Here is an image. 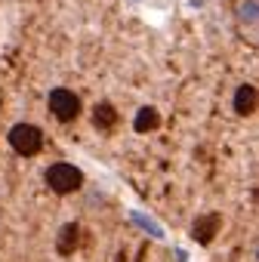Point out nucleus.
Here are the masks:
<instances>
[{
    "instance_id": "nucleus-5",
    "label": "nucleus",
    "mask_w": 259,
    "mask_h": 262,
    "mask_svg": "<svg viewBox=\"0 0 259 262\" xmlns=\"http://www.w3.org/2000/svg\"><path fill=\"white\" fill-rule=\"evenodd\" d=\"M77 244H80V225H74V222H68L62 231H59V241H56V250H59V256H74V250H77Z\"/></svg>"
},
{
    "instance_id": "nucleus-8",
    "label": "nucleus",
    "mask_w": 259,
    "mask_h": 262,
    "mask_svg": "<svg viewBox=\"0 0 259 262\" xmlns=\"http://www.w3.org/2000/svg\"><path fill=\"white\" fill-rule=\"evenodd\" d=\"M93 123H96L99 129H111V126L117 123V111H114V105H108V102L96 105V111H93Z\"/></svg>"
},
{
    "instance_id": "nucleus-7",
    "label": "nucleus",
    "mask_w": 259,
    "mask_h": 262,
    "mask_svg": "<svg viewBox=\"0 0 259 262\" xmlns=\"http://www.w3.org/2000/svg\"><path fill=\"white\" fill-rule=\"evenodd\" d=\"M158 123H161L158 108H142L136 114V120H133V129H136V133H152V129H158Z\"/></svg>"
},
{
    "instance_id": "nucleus-6",
    "label": "nucleus",
    "mask_w": 259,
    "mask_h": 262,
    "mask_svg": "<svg viewBox=\"0 0 259 262\" xmlns=\"http://www.w3.org/2000/svg\"><path fill=\"white\" fill-rule=\"evenodd\" d=\"M234 111H238L241 117H247V114L256 111V86H253V83L238 86V93H234Z\"/></svg>"
},
{
    "instance_id": "nucleus-2",
    "label": "nucleus",
    "mask_w": 259,
    "mask_h": 262,
    "mask_svg": "<svg viewBox=\"0 0 259 262\" xmlns=\"http://www.w3.org/2000/svg\"><path fill=\"white\" fill-rule=\"evenodd\" d=\"M10 145L13 151H19L22 158H31L44 148V133H40V126L34 123H16L10 129Z\"/></svg>"
},
{
    "instance_id": "nucleus-4",
    "label": "nucleus",
    "mask_w": 259,
    "mask_h": 262,
    "mask_svg": "<svg viewBox=\"0 0 259 262\" xmlns=\"http://www.w3.org/2000/svg\"><path fill=\"white\" fill-rule=\"evenodd\" d=\"M219 228H222V216H219V213H204V216L195 219L191 237H195L198 244H213L216 234H219Z\"/></svg>"
},
{
    "instance_id": "nucleus-1",
    "label": "nucleus",
    "mask_w": 259,
    "mask_h": 262,
    "mask_svg": "<svg viewBox=\"0 0 259 262\" xmlns=\"http://www.w3.org/2000/svg\"><path fill=\"white\" fill-rule=\"evenodd\" d=\"M47 185L56 194H74L83 188V173L74 164H53L47 170Z\"/></svg>"
},
{
    "instance_id": "nucleus-3",
    "label": "nucleus",
    "mask_w": 259,
    "mask_h": 262,
    "mask_svg": "<svg viewBox=\"0 0 259 262\" xmlns=\"http://www.w3.org/2000/svg\"><path fill=\"white\" fill-rule=\"evenodd\" d=\"M50 111L62 120V123H71L77 114H80V99L71 93V90H53L50 93Z\"/></svg>"
}]
</instances>
